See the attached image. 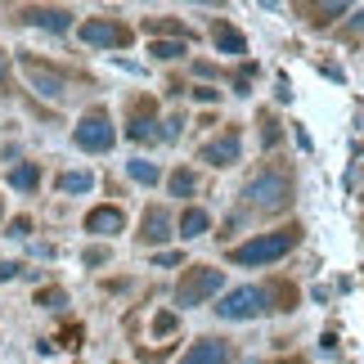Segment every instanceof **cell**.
Here are the masks:
<instances>
[{
    "label": "cell",
    "mask_w": 364,
    "mask_h": 364,
    "mask_svg": "<svg viewBox=\"0 0 364 364\" xmlns=\"http://www.w3.org/2000/svg\"><path fill=\"white\" fill-rule=\"evenodd\" d=\"M243 198L252 203V212H284V207L292 203V180H288V171L265 166V171H257L247 180Z\"/></svg>",
    "instance_id": "cell-1"
},
{
    "label": "cell",
    "mask_w": 364,
    "mask_h": 364,
    "mask_svg": "<svg viewBox=\"0 0 364 364\" xmlns=\"http://www.w3.org/2000/svg\"><path fill=\"white\" fill-rule=\"evenodd\" d=\"M297 239H301V230L297 225H288V230H274V234H261V239H252V243H239L230 252L239 265H270V261H279L284 252H292L297 247Z\"/></svg>",
    "instance_id": "cell-2"
},
{
    "label": "cell",
    "mask_w": 364,
    "mask_h": 364,
    "mask_svg": "<svg viewBox=\"0 0 364 364\" xmlns=\"http://www.w3.org/2000/svg\"><path fill=\"white\" fill-rule=\"evenodd\" d=\"M225 288V274L212 270V265H193V270L180 279L176 288V306H203L207 297H216V292Z\"/></svg>",
    "instance_id": "cell-3"
},
{
    "label": "cell",
    "mask_w": 364,
    "mask_h": 364,
    "mask_svg": "<svg viewBox=\"0 0 364 364\" xmlns=\"http://www.w3.org/2000/svg\"><path fill=\"white\" fill-rule=\"evenodd\" d=\"M73 139H77V149H86V153H108L117 131H113V122H108V113H86L81 126L73 131Z\"/></svg>",
    "instance_id": "cell-4"
},
{
    "label": "cell",
    "mask_w": 364,
    "mask_h": 364,
    "mask_svg": "<svg viewBox=\"0 0 364 364\" xmlns=\"http://www.w3.org/2000/svg\"><path fill=\"white\" fill-rule=\"evenodd\" d=\"M261 311H265V292H261V288H234V292H225V297H220V306H216L220 319H257Z\"/></svg>",
    "instance_id": "cell-5"
},
{
    "label": "cell",
    "mask_w": 364,
    "mask_h": 364,
    "mask_svg": "<svg viewBox=\"0 0 364 364\" xmlns=\"http://www.w3.org/2000/svg\"><path fill=\"white\" fill-rule=\"evenodd\" d=\"M81 41L95 50H122V46H131V27H122L113 18H90V23H81Z\"/></svg>",
    "instance_id": "cell-6"
},
{
    "label": "cell",
    "mask_w": 364,
    "mask_h": 364,
    "mask_svg": "<svg viewBox=\"0 0 364 364\" xmlns=\"http://www.w3.org/2000/svg\"><path fill=\"white\" fill-rule=\"evenodd\" d=\"M180 364H234V346L220 342V338H203V342L189 346Z\"/></svg>",
    "instance_id": "cell-7"
},
{
    "label": "cell",
    "mask_w": 364,
    "mask_h": 364,
    "mask_svg": "<svg viewBox=\"0 0 364 364\" xmlns=\"http://www.w3.org/2000/svg\"><path fill=\"white\" fill-rule=\"evenodd\" d=\"M239 153H243L239 135H220V139H207V144L198 149V158L212 162V166H234V162H239Z\"/></svg>",
    "instance_id": "cell-8"
},
{
    "label": "cell",
    "mask_w": 364,
    "mask_h": 364,
    "mask_svg": "<svg viewBox=\"0 0 364 364\" xmlns=\"http://www.w3.org/2000/svg\"><path fill=\"white\" fill-rule=\"evenodd\" d=\"M23 73H27V81H32L41 95H50V100H63V77L54 73V68L36 63V59H23Z\"/></svg>",
    "instance_id": "cell-9"
},
{
    "label": "cell",
    "mask_w": 364,
    "mask_h": 364,
    "mask_svg": "<svg viewBox=\"0 0 364 364\" xmlns=\"http://www.w3.org/2000/svg\"><path fill=\"white\" fill-rule=\"evenodd\" d=\"M139 239H144V243H166V239H171V216H166V207H149V212H144Z\"/></svg>",
    "instance_id": "cell-10"
},
{
    "label": "cell",
    "mask_w": 364,
    "mask_h": 364,
    "mask_svg": "<svg viewBox=\"0 0 364 364\" xmlns=\"http://www.w3.org/2000/svg\"><path fill=\"white\" fill-rule=\"evenodd\" d=\"M23 23L46 27V32H68V27H73V14L68 9H23Z\"/></svg>",
    "instance_id": "cell-11"
},
{
    "label": "cell",
    "mask_w": 364,
    "mask_h": 364,
    "mask_svg": "<svg viewBox=\"0 0 364 364\" xmlns=\"http://www.w3.org/2000/svg\"><path fill=\"white\" fill-rule=\"evenodd\" d=\"M122 225H126L122 207H95V212L86 216V230L90 234H122Z\"/></svg>",
    "instance_id": "cell-12"
},
{
    "label": "cell",
    "mask_w": 364,
    "mask_h": 364,
    "mask_svg": "<svg viewBox=\"0 0 364 364\" xmlns=\"http://www.w3.org/2000/svg\"><path fill=\"white\" fill-rule=\"evenodd\" d=\"M153 126H158V122H153V104L139 100L135 113H131V122H126V135H131V139H158V131H153Z\"/></svg>",
    "instance_id": "cell-13"
},
{
    "label": "cell",
    "mask_w": 364,
    "mask_h": 364,
    "mask_svg": "<svg viewBox=\"0 0 364 364\" xmlns=\"http://www.w3.org/2000/svg\"><path fill=\"white\" fill-rule=\"evenodd\" d=\"M212 41H216V46L225 50V54H243V50H247L243 32H239L234 23H225V18H216V23H212Z\"/></svg>",
    "instance_id": "cell-14"
},
{
    "label": "cell",
    "mask_w": 364,
    "mask_h": 364,
    "mask_svg": "<svg viewBox=\"0 0 364 364\" xmlns=\"http://www.w3.org/2000/svg\"><path fill=\"white\" fill-rule=\"evenodd\" d=\"M207 225H212V216H207L203 207H189V212L180 216V239H203Z\"/></svg>",
    "instance_id": "cell-15"
},
{
    "label": "cell",
    "mask_w": 364,
    "mask_h": 364,
    "mask_svg": "<svg viewBox=\"0 0 364 364\" xmlns=\"http://www.w3.org/2000/svg\"><path fill=\"white\" fill-rule=\"evenodd\" d=\"M9 185L18 189V193H32L41 185V171H36V162H23V166H14L9 171Z\"/></svg>",
    "instance_id": "cell-16"
},
{
    "label": "cell",
    "mask_w": 364,
    "mask_h": 364,
    "mask_svg": "<svg viewBox=\"0 0 364 364\" xmlns=\"http://www.w3.org/2000/svg\"><path fill=\"white\" fill-rule=\"evenodd\" d=\"M166 189H171V198H193L198 180H193V171H189V166H180V171H171V180H166Z\"/></svg>",
    "instance_id": "cell-17"
},
{
    "label": "cell",
    "mask_w": 364,
    "mask_h": 364,
    "mask_svg": "<svg viewBox=\"0 0 364 364\" xmlns=\"http://www.w3.org/2000/svg\"><path fill=\"white\" fill-rule=\"evenodd\" d=\"M126 171H131L135 185H158V180H162V171L153 162H144V158H131V162H126Z\"/></svg>",
    "instance_id": "cell-18"
},
{
    "label": "cell",
    "mask_w": 364,
    "mask_h": 364,
    "mask_svg": "<svg viewBox=\"0 0 364 364\" xmlns=\"http://www.w3.org/2000/svg\"><path fill=\"white\" fill-rule=\"evenodd\" d=\"M59 189L63 193H90L95 189V176L90 171H63L59 176Z\"/></svg>",
    "instance_id": "cell-19"
},
{
    "label": "cell",
    "mask_w": 364,
    "mask_h": 364,
    "mask_svg": "<svg viewBox=\"0 0 364 364\" xmlns=\"http://www.w3.org/2000/svg\"><path fill=\"white\" fill-rule=\"evenodd\" d=\"M149 54H153V59H162V63H171V59H180V54H185V41H153Z\"/></svg>",
    "instance_id": "cell-20"
},
{
    "label": "cell",
    "mask_w": 364,
    "mask_h": 364,
    "mask_svg": "<svg viewBox=\"0 0 364 364\" xmlns=\"http://www.w3.org/2000/svg\"><path fill=\"white\" fill-rule=\"evenodd\" d=\"M36 306H46V311H63L68 297H63V288H41L36 292Z\"/></svg>",
    "instance_id": "cell-21"
},
{
    "label": "cell",
    "mask_w": 364,
    "mask_h": 364,
    "mask_svg": "<svg viewBox=\"0 0 364 364\" xmlns=\"http://www.w3.org/2000/svg\"><path fill=\"white\" fill-rule=\"evenodd\" d=\"M144 32H149V36H158V32H176V36H180L185 27H180L176 18H149V23H144Z\"/></svg>",
    "instance_id": "cell-22"
},
{
    "label": "cell",
    "mask_w": 364,
    "mask_h": 364,
    "mask_svg": "<svg viewBox=\"0 0 364 364\" xmlns=\"http://www.w3.org/2000/svg\"><path fill=\"white\" fill-rule=\"evenodd\" d=\"M81 261H86V265H104L108 261V247H86V252H81Z\"/></svg>",
    "instance_id": "cell-23"
},
{
    "label": "cell",
    "mask_w": 364,
    "mask_h": 364,
    "mask_svg": "<svg viewBox=\"0 0 364 364\" xmlns=\"http://www.w3.org/2000/svg\"><path fill=\"white\" fill-rule=\"evenodd\" d=\"M328 14H346V5H315V23H328Z\"/></svg>",
    "instance_id": "cell-24"
},
{
    "label": "cell",
    "mask_w": 364,
    "mask_h": 364,
    "mask_svg": "<svg viewBox=\"0 0 364 364\" xmlns=\"http://www.w3.org/2000/svg\"><path fill=\"white\" fill-rule=\"evenodd\" d=\"M27 230H32V220H27V216L9 220V234H14V239H27Z\"/></svg>",
    "instance_id": "cell-25"
},
{
    "label": "cell",
    "mask_w": 364,
    "mask_h": 364,
    "mask_svg": "<svg viewBox=\"0 0 364 364\" xmlns=\"http://www.w3.org/2000/svg\"><path fill=\"white\" fill-rule=\"evenodd\" d=\"M14 274H23V265H14V261L0 257V284H5V279H14Z\"/></svg>",
    "instance_id": "cell-26"
},
{
    "label": "cell",
    "mask_w": 364,
    "mask_h": 364,
    "mask_svg": "<svg viewBox=\"0 0 364 364\" xmlns=\"http://www.w3.org/2000/svg\"><path fill=\"white\" fill-rule=\"evenodd\" d=\"M153 328H158V333H171V328H176V315H166V311H162L158 319H153Z\"/></svg>",
    "instance_id": "cell-27"
},
{
    "label": "cell",
    "mask_w": 364,
    "mask_h": 364,
    "mask_svg": "<svg viewBox=\"0 0 364 364\" xmlns=\"http://www.w3.org/2000/svg\"><path fill=\"white\" fill-rule=\"evenodd\" d=\"M193 100H203V104H212V100H216V90H212V86H198V90H193Z\"/></svg>",
    "instance_id": "cell-28"
},
{
    "label": "cell",
    "mask_w": 364,
    "mask_h": 364,
    "mask_svg": "<svg viewBox=\"0 0 364 364\" xmlns=\"http://www.w3.org/2000/svg\"><path fill=\"white\" fill-rule=\"evenodd\" d=\"M158 265H180V252H158Z\"/></svg>",
    "instance_id": "cell-29"
},
{
    "label": "cell",
    "mask_w": 364,
    "mask_h": 364,
    "mask_svg": "<svg viewBox=\"0 0 364 364\" xmlns=\"http://www.w3.org/2000/svg\"><path fill=\"white\" fill-rule=\"evenodd\" d=\"M0 86H9V68H5V54H0Z\"/></svg>",
    "instance_id": "cell-30"
},
{
    "label": "cell",
    "mask_w": 364,
    "mask_h": 364,
    "mask_svg": "<svg viewBox=\"0 0 364 364\" xmlns=\"http://www.w3.org/2000/svg\"><path fill=\"white\" fill-rule=\"evenodd\" d=\"M351 32H364V9H360L355 18H351Z\"/></svg>",
    "instance_id": "cell-31"
}]
</instances>
